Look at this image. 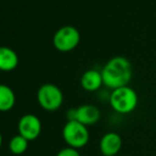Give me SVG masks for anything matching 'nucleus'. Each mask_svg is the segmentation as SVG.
<instances>
[{"mask_svg": "<svg viewBox=\"0 0 156 156\" xmlns=\"http://www.w3.org/2000/svg\"><path fill=\"white\" fill-rule=\"evenodd\" d=\"M101 74L103 79V85L112 90L129 86L133 74L132 65L126 58L115 56L105 64L101 70Z\"/></svg>", "mask_w": 156, "mask_h": 156, "instance_id": "f257e3e1", "label": "nucleus"}, {"mask_svg": "<svg viewBox=\"0 0 156 156\" xmlns=\"http://www.w3.org/2000/svg\"><path fill=\"white\" fill-rule=\"evenodd\" d=\"M80 39L81 35L76 28L72 26H65L54 33L53 46L61 52H69L79 45Z\"/></svg>", "mask_w": 156, "mask_h": 156, "instance_id": "39448f33", "label": "nucleus"}, {"mask_svg": "<svg viewBox=\"0 0 156 156\" xmlns=\"http://www.w3.org/2000/svg\"><path fill=\"white\" fill-rule=\"evenodd\" d=\"M56 156H81V154L79 152V150H76V149L66 147V148L62 149L61 151H58Z\"/></svg>", "mask_w": 156, "mask_h": 156, "instance_id": "ddd939ff", "label": "nucleus"}, {"mask_svg": "<svg viewBox=\"0 0 156 156\" xmlns=\"http://www.w3.org/2000/svg\"><path fill=\"white\" fill-rule=\"evenodd\" d=\"M100 109L93 104H83L76 108H70L67 112L68 121L76 120L86 126L96 124L100 120Z\"/></svg>", "mask_w": 156, "mask_h": 156, "instance_id": "423d86ee", "label": "nucleus"}, {"mask_svg": "<svg viewBox=\"0 0 156 156\" xmlns=\"http://www.w3.org/2000/svg\"><path fill=\"white\" fill-rule=\"evenodd\" d=\"M18 65V55L9 47H0V70L12 71Z\"/></svg>", "mask_w": 156, "mask_h": 156, "instance_id": "9d476101", "label": "nucleus"}, {"mask_svg": "<svg viewBox=\"0 0 156 156\" xmlns=\"http://www.w3.org/2000/svg\"><path fill=\"white\" fill-rule=\"evenodd\" d=\"M36 98L39 106L47 112L58 111L64 102V94L60 87L50 83L39 87Z\"/></svg>", "mask_w": 156, "mask_h": 156, "instance_id": "20e7f679", "label": "nucleus"}, {"mask_svg": "<svg viewBox=\"0 0 156 156\" xmlns=\"http://www.w3.org/2000/svg\"><path fill=\"white\" fill-rule=\"evenodd\" d=\"M41 133V122L39 118L32 114L23 115L18 121V134L28 141L38 138Z\"/></svg>", "mask_w": 156, "mask_h": 156, "instance_id": "0eeeda50", "label": "nucleus"}, {"mask_svg": "<svg viewBox=\"0 0 156 156\" xmlns=\"http://www.w3.org/2000/svg\"><path fill=\"white\" fill-rule=\"evenodd\" d=\"M62 136L64 141L67 144L68 147L76 149V150L84 148L88 144L89 138H90L89 131L86 125L80 123L76 120L66 122L63 127Z\"/></svg>", "mask_w": 156, "mask_h": 156, "instance_id": "7ed1b4c3", "label": "nucleus"}, {"mask_svg": "<svg viewBox=\"0 0 156 156\" xmlns=\"http://www.w3.org/2000/svg\"><path fill=\"white\" fill-rule=\"evenodd\" d=\"M99 149L103 156H118L122 149V138L116 132H108L101 137Z\"/></svg>", "mask_w": 156, "mask_h": 156, "instance_id": "6e6552de", "label": "nucleus"}, {"mask_svg": "<svg viewBox=\"0 0 156 156\" xmlns=\"http://www.w3.org/2000/svg\"><path fill=\"white\" fill-rule=\"evenodd\" d=\"M29 141L21 135H15L11 138L9 142V149L14 155H21L27 151Z\"/></svg>", "mask_w": 156, "mask_h": 156, "instance_id": "f8f14e48", "label": "nucleus"}, {"mask_svg": "<svg viewBox=\"0 0 156 156\" xmlns=\"http://www.w3.org/2000/svg\"><path fill=\"white\" fill-rule=\"evenodd\" d=\"M102 85V74H101V71H98V70H87L83 73L81 78V86L84 90L89 91V93L99 90Z\"/></svg>", "mask_w": 156, "mask_h": 156, "instance_id": "1a4fd4ad", "label": "nucleus"}, {"mask_svg": "<svg viewBox=\"0 0 156 156\" xmlns=\"http://www.w3.org/2000/svg\"><path fill=\"white\" fill-rule=\"evenodd\" d=\"M108 101L113 111L120 115H127L136 109L139 99L135 89L129 86H124L112 90Z\"/></svg>", "mask_w": 156, "mask_h": 156, "instance_id": "f03ea898", "label": "nucleus"}, {"mask_svg": "<svg viewBox=\"0 0 156 156\" xmlns=\"http://www.w3.org/2000/svg\"><path fill=\"white\" fill-rule=\"evenodd\" d=\"M16 103L15 93L10 86L0 84V112H9Z\"/></svg>", "mask_w": 156, "mask_h": 156, "instance_id": "9b49d317", "label": "nucleus"}, {"mask_svg": "<svg viewBox=\"0 0 156 156\" xmlns=\"http://www.w3.org/2000/svg\"><path fill=\"white\" fill-rule=\"evenodd\" d=\"M2 141H3V139H2V135H1V133H0V148H1V146H2Z\"/></svg>", "mask_w": 156, "mask_h": 156, "instance_id": "4468645a", "label": "nucleus"}]
</instances>
